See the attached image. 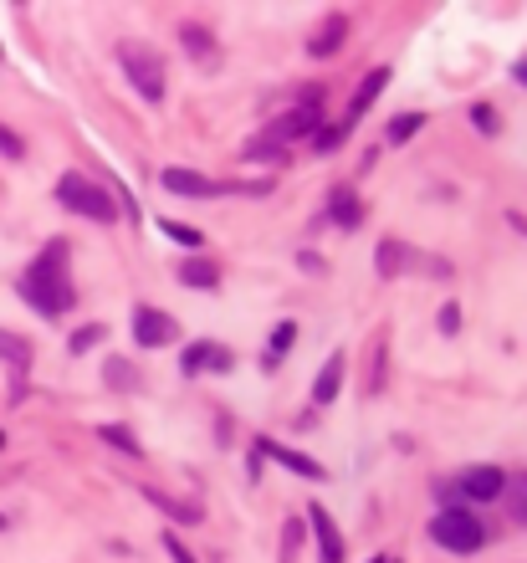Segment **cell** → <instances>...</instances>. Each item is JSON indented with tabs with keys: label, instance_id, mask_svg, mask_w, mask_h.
<instances>
[{
	"label": "cell",
	"instance_id": "29",
	"mask_svg": "<svg viewBox=\"0 0 527 563\" xmlns=\"http://www.w3.org/2000/svg\"><path fill=\"white\" fill-rule=\"evenodd\" d=\"M343 134H348V123L318 128V134H313V149H318V154H328V149H338V144H343Z\"/></svg>",
	"mask_w": 527,
	"mask_h": 563
},
{
	"label": "cell",
	"instance_id": "31",
	"mask_svg": "<svg viewBox=\"0 0 527 563\" xmlns=\"http://www.w3.org/2000/svg\"><path fill=\"white\" fill-rule=\"evenodd\" d=\"M384 389V338H374V374H369V395Z\"/></svg>",
	"mask_w": 527,
	"mask_h": 563
},
{
	"label": "cell",
	"instance_id": "24",
	"mask_svg": "<svg viewBox=\"0 0 527 563\" xmlns=\"http://www.w3.org/2000/svg\"><path fill=\"white\" fill-rule=\"evenodd\" d=\"M420 128H425V113H400V118L389 123V134H384V139H389L394 149H400V144H410V139L420 134Z\"/></svg>",
	"mask_w": 527,
	"mask_h": 563
},
{
	"label": "cell",
	"instance_id": "8",
	"mask_svg": "<svg viewBox=\"0 0 527 563\" xmlns=\"http://www.w3.org/2000/svg\"><path fill=\"white\" fill-rule=\"evenodd\" d=\"M180 369L185 374H231L236 369V354L221 349V343H210V338H200V343H190V349L180 354Z\"/></svg>",
	"mask_w": 527,
	"mask_h": 563
},
{
	"label": "cell",
	"instance_id": "1",
	"mask_svg": "<svg viewBox=\"0 0 527 563\" xmlns=\"http://www.w3.org/2000/svg\"><path fill=\"white\" fill-rule=\"evenodd\" d=\"M67 241L57 236V241H47L41 246V256L21 272V297L31 302V308L41 313V318H62L72 302H77V292H72V282H67Z\"/></svg>",
	"mask_w": 527,
	"mask_h": 563
},
{
	"label": "cell",
	"instance_id": "6",
	"mask_svg": "<svg viewBox=\"0 0 527 563\" xmlns=\"http://www.w3.org/2000/svg\"><path fill=\"white\" fill-rule=\"evenodd\" d=\"M318 123H323V118H318V108H313V103H297L292 113H282V118H272V123H267V139L287 149L292 139H313V134H318Z\"/></svg>",
	"mask_w": 527,
	"mask_h": 563
},
{
	"label": "cell",
	"instance_id": "2",
	"mask_svg": "<svg viewBox=\"0 0 527 563\" xmlns=\"http://www.w3.org/2000/svg\"><path fill=\"white\" fill-rule=\"evenodd\" d=\"M57 200H62L67 210L87 215V221H98V226H113V221H118V200H113L103 185H93L87 175H62V180H57Z\"/></svg>",
	"mask_w": 527,
	"mask_h": 563
},
{
	"label": "cell",
	"instance_id": "12",
	"mask_svg": "<svg viewBox=\"0 0 527 563\" xmlns=\"http://www.w3.org/2000/svg\"><path fill=\"white\" fill-rule=\"evenodd\" d=\"M343 41H348V16L343 11H333L318 31H313V41H307V52H313L318 62L323 57H338V47H343Z\"/></svg>",
	"mask_w": 527,
	"mask_h": 563
},
{
	"label": "cell",
	"instance_id": "20",
	"mask_svg": "<svg viewBox=\"0 0 527 563\" xmlns=\"http://www.w3.org/2000/svg\"><path fill=\"white\" fill-rule=\"evenodd\" d=\"M0 359H6L11 369H31V359H36L31 338H21V333H11V328H0Z\"/></svg>",
	"mask_w": 527,
	"mask_h": 563
},
{
	"label": "cell",
	"instance_id": "4",
	"mask_svg": "<svg viewBox=\"0 0 527 563\" xmlns=\"http://www.w3.org/2000/svg\"><path fill=\"white\" fill-rule=\"evenodd\" d=\"M118 62H123V72H128L139 98L164 103V62L144 47V41H118Z\"/></svg>",
	"mask_w": 527,
	"mask_h": 563
},
{
	"label": "cell",
	"instance_id": "15",
	"mask_svg": "<svg viewBox=\"0 0 527 563\" xmlns=\"http://www.w3.org/2000/svg\"><path fill=\"white\" fill-rule=\"evenodd\" d=\"M328 221H333V226H343V231H359V226H364V200H359L354 190H333Z\"/></svg>",
	"mask_w": 527,
	"mask_h": 563
},
{
	"label": "cell",
	"instance_id": "18",
	"mask_svg": "<svg viewBox=\"0 0 527 563\" xmlns=\"http://www.w3.org/2000/svg\"><path fill=\"white\" fill-rule=\"evenodd\" d=\"M180 41H185V52L200 62V67H215V62H221V52H215V41H210V31L205 26H180Z\"/></svg>",
	"mask_w": 527,
	"mask_h": 563
},
{
	"label": "cell",
	"instance_id": "40",
	"mask_svg": "<svg viewBox=\"0 0 527 563\" xmlns=\"http://www.w3.org/2000/svg\"><path fill=\"white\" fill-rule=\"evenodd\" d=\"M369 563H389V558H369Z\"/></svg>",
	"mask_w": 527,
	"mask_h": 563
},
{
	"label": "cell",
	"instance_id": "11",
	"mask_svg": "<svg viewBox=\"0 0 527 563\" xmlns=\"http://www.w3.org/2000/svg\"><path fill=\"white\" fill-rule=\"evenodd\" d=\"M307 523H313V538H318V563H343V533H338V523L328 517L323 502L307 507Z\"/></svg>",
	"mask_w": 527,
	"mask_h": 563
},
{
	"label": "cell",
	"instance_id": "38",
	"mask_svg": "<svg viewBox=\"0 0 527 563\" xmlns=\"http://www.w3.org/2000/svg\"><path fill=\"white\" fill-rule=\"evenodd\" d=\"M0 451H6V430H0Z\"/></svg>",
	"mask_w": 527,
	"mask_h": 563
},
{
	"label": "cell",
	"instance_id": "36",
	"mask_svg": "<svg viewBox=\"0 0 527 563\" xmlns=\"http://www.w3.org/2000/svg\"><path fill=\"white\" fill-rule=\"evenodd\" d=\"M507 226H512V231H522V236H527V215H517V210H507Z\"/></svg>",
	"mask_w": 527,
	"mask_h": 563
},
{
	"label": "cell",
	"instance_id": "27",
	"mask_svg": "<svg viewBox=\"0 0 527 563\" xmlns=\"http://www.w3.org/2000/svg\"><path fill=\"white\" fill-rule=\"evenodd\" d=\"M246 159H256V164H267V159H272V164H282V159H287V149H282V144H272V139H256V144L246 149Z\"/></svg>",
	"mask_w": 527,
	"mask_h": 563
},
{
	"label": "cell",
	"instance_id": "13",
	"mask_svg": "<svg viewBox=\"0 0 527 563\" xmlns=\"http://www.w3.org/2000/svg\"><path fill=\"white\" fill-rule=\"evenodd\" d=\"M420 262L415 256V246H405V241H379V251H374V267H379V277H400V272H410Z\"/></svg>",
	"mask_w": 527,
	"mask_h": 563
},
{
	"label": "cell",
	"instance_id": "39",
	"mask_svg": "<svg viewBox=\"0 0 527 563\" xmlns=\"http://www.w3.org/2000/svg\"><path fill=\"white\" fill-rule=\"evenodd\" d=\"M0 533H6V512H0Z\"/></svg>",
	"mask_w": 527,
	"mask_h": 563
},
{
	"label": "cell",
	"instance_id": "23",
	"mask_svg": "<svg viewBox=\"0 0 527 563\" xmlns=\"http://www.w3.org/2000/svg\"><path fill=\"white\" fill-rule=\"evenodd\" d=\"M292 338H297V323H277V333H272V343H267V354H261V364L277 369V364L287 359V349H292Z\"/></svg>",
	"mask_w": 527,
	"mask_h": 563
},
{
	"label": "cell",
	"instance_id": "33",
	"mask_svg": "<svg viewBox=\"0 0 527 563\" xmlns=\"http://www.w3.org/2000/svg\"><path fill=\"white\" fill-rule=\"evenodd\" d=\"M441 333H446V338L461 333V308H456V302H446V308H441Z\"/></svg>",
	"mask_w": 527,
	"mask_h": 563
},
{
	"label": "cell",
	"instance_id": "26",
	"mask_svg": "<svg viewBox=\"0 0 527 563\" xmlns=\"http://www.w3.org/2000/svg\"><path fill=\"white\" fill-rule=\"evenodd\" d=\"M103 338H108V328H103V323H87V328H77V333H72L67 349H72V354H87V349H98Z\"/></svg>",
	"mask_w": 527,
	"mask_h": 563
},
{
	"label": "cell",
	"instance_id": "9",
	"mask_svg": "<svg viewBox=\"0 0 527 563\" xmlns=\"http://www.w3.org/2000/svg\"><path fill=\"white\" fill-rule=\"evenodd\" d=\"M159 180H164L169 195H190V200H210V195H226V190H231V185L205 180V175H195V169H180V164H169Z\"/></svg>",
	"mask_w": 527,
	"mask_h": 563
},
{
	"label": "cell",
	"instance_id": "10",
	"mask_svg": "<svg viewBox=\"0 0 527 563\" xmlns=\"http://www.w3.org/2000/svg\"><path fill=\"white\" fill-rule=\"evenodd\" d=\"M256 461H277V466L307 476V482H323V466H318L313 456H302V451H292V446H277V441H267V436L256 441Z\"/></svg>",
	"mask_w": 527,
	"mask_h": 563
},
{
	"label": "cell",
	"instance_id": "30",
	"mask_svg": "<svg viewBox=\"0 0 527 563\" xmlns=\"http://www.w3.org/2000/svg\"><path fill=\"white\" fill-rule=\"evenodd\" d=\"M471 123H476V128H481V134H487V139H492L497 128H502V123H497V108H492V103H476V108H471Z\"/></svg>",
	"mask_w": 527,
	"mask_h": 563
},
{
	"label": "cell",
	"instance_id": "32",
	"mask_svg": "<svg viewBox=\"0 0 527 563\" xmlns=\"http://www.w3.org/2000/svg\"><path fill=\"white\" fill-rule=\"evenodd\" d=\"M0 154H6V159H26V144L11 134V128L6 123H0Z\"/></svg>",
	"mask_w": 527,
	"mask_h": 563
},
{
	"label": "cell",
	"instance_id": "21",
	"mask_svg": "<svg viewBox=\"0 0 527 563\" xmlns=\"http://www.w3.org/2000/svg\"><path fill=\"white\" fill-rule=\"evenodd\" d=\"M502 497H507V517L517 528H527V471H517V476H507V487H502Z\"/></svg>",
	"mask_w": 527,
	"mask_h": 563
},
{
	"label": "cell",
	"instance_id": "35",
	"mask_svg": "<svg viewBox=\"0 0 527 563\" xmlns=\"http://www.w3.org/2000/svg\"><path fill=\"white\" fill-rule=\"evenodd\" d=\"M297 538H302V523H287V538H282V563H292V553H297Z\"/></svg>",
	"mask_w": 527,
	"mask_h": 563
},
{
	"label": "cell",
	"instance_id": "19",
	"mask_svg": "<svg viewBox=\"0 0 527 563\" xmlns=\"http://www.w3.org/2000/svg\"><path fill=\"white\" fill-rule=\"evenodd\" d=\"M144 502H154V507H164L174 523H200V502H180V497H169V492H159V487H144Z\"/></svg>",
	"mask_w": 527,
	"mask_h": 563
},
{
	"label": "cell",
	"instance_id": "37",
	"mask_svg": "<svg viewBox=\"0 0 527 563\" xmlns=\"http://www.w3.org/2000/svg\"><path fill=\"white\" fill-rule=\"evenodd\" d=\"M512 82H522V88H527V57H522V62H512Z\"/></svg>",
	"mask_w": 527,
	"mask_h": 563
},
{
	"label": "cell",
	"instance_id": "14",
	"mask_svg": "<svg viewBox=\"0 0 527 563\" xmlns=\"http://www.w3.org/2000/svg\"><path fill=\"white\" fill-rule=\"evenodd\" d=\"M180 282L195 287V292H215V287H221V262H210V256H185V262H180Z\"/></svg>",
	"mask_w": 527,
	"mask_h": 563
},
{
	"label": "cell",
	"instance_id": "5",
	"mask_svg": "<svg viewBox=\"0 0 527 563\" xmlns=\"http://www.w3.org/2000/svg\"><path fill=\"white\" fill-rule=\"evenodd\" d=\"M134 338H139V349H164V343L180 338V323H174L164 308H134Z\"/></svg>",
	"mask_w": 527,
	"mask_h": 563
},
{
	"label": "cell",
	"instance_id": "7",
	"mask_svg": "<svg viewBox=\"0 0 527 563\" xmlns=\"http://www.w3.org/2000/svg\"><path fill=\"white\" fill-rule=\"evenodd\" d=\"M502 487H507L502 466H471V471L456 476V497H466V502H497Z\"/></svg>",
	"mask_w": 527,
	"mask_h": 563
},
{
	"label": "cell",
	"instance_id": "28",
	"mask_svg": "<svg viewBox=\"0 0 527 563\" xmlns=\"http://www.w3.org/2000/svg\"><path fill=\"white\" fill-rule=\"evenodd\" d=\"M159 231H164L169 241H180V246H190V251L200 246V231H195V226H180V221H159Z\"/></svg>",
	"mask_w": 527,
	"mask_h": 563
},
{
	"label": "cell",
	"instance_id": "17",
	"mask_svg": "<svg viewBox=\"0 0 527 563\" xmlns=\"http://www.w3.org/2000/svg\"><path fill=\"white\" fill-rule=\"evenodd\" d=\"M384 82H389V67H374V72L364 77V88L354 93V103H348V118H343L348 128H354V118H364V113L374 108V98L384 93Z\"/></svg>",
	"mask_w": 527,
	"mask_h": 563
},
{
	"label": "cell",
	"instance_id": "3",
	"mask_svg": "<svg viewBox=\"0 0 527 563\" xmlns=\"http://www.w3.org/2000/svg\"><path fill=\"white\" fill-rule=\"evenodd\" d=\"M430 538L441 543L446 553H476L481 543H487V528H481V517L466 512V507H446L430 517Z\"/></svg>",
	"mask_w": 527,
	"mask_h": 563
},
{
	"label": "cell",
	"instance_id": "22",
	"mask_svg": "<svg viewBox=\"0 0 527 563\" xmlns=\"http://www.w3.org/2000/svg\"><path fill=\"white\" fill-rule=\"evenodd\" d=\"M98 441H103V446H113L118 456H144L139 436H134L128 425H98Z\"/></svg>",
	"mask_w": 527,
	"mask_h": 563
},
{
	"label": "cell",
	"instance_id": "25",
	"mask_svg": "<svg viewBox=\"0 0 527 563\" xmlns=\"http://www.w3.org/2000/svg\"><path fill=\"white\" fill-rule=\"evenodd\" d=\"M103 379L113 389H139V374H134V364H128V359H108L103 364Z\"/></svg>",
	"mask_w": 527,
	"mask_h": 563
},
{
	"label": "cell",
	"instance_id": "34",
	"mask_svg": "<svg viewBox=\"0 0 527 563\" xmlns=\"http://www.w3.org/2000/svg\"><path fill=\"white\" fill-rule=\"evenodd\" d=\"M164 548H169V558H174V563H195V553H190L180 538H174V533H164Z\"/></svg>",
	"mask_w": 527,
	"mask_h": 563
},
{
	"label": "cell",
	"instance_id": "16",
	"mask_svg": "<svg viewBox=\"0 0 527 563\" xmlns=\"http://www.w3.org/2000/svg\"><path fill=\"white\" fill-rule=\"evenodd\" d=\"M343 369H348V359H343V354H333V359H328V364L318 369V379H313V405H318V410L338 400V384H343Z\"/></svg>",
	"mask_w": 527,
	"mask_h": 563
}]
</instances>
